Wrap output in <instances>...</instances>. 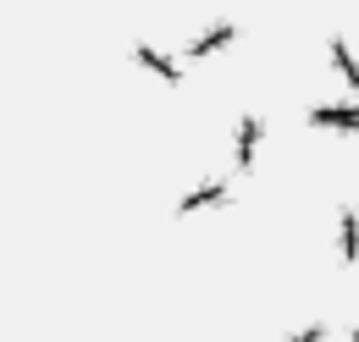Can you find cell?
Instances as JSON below:
<instances>
[{
    "label": "cell",
    "instance_id": "1",
    "mask_svg": "<svg viewBox=\"0 0 359 342\" xmlns=\"http://www.w3.org/2000/svg\"><path fill=\"white\" fill-rule=\"evenodd\" d=\"M133 61H138V67H149L161 83H182V67L172 61V55H161L155 44H133Z\"/></svg>",
    "mask_w": 359,
    "mask_h": 342
},
{
    "label": "cell",
    "instance_id": "2",
    "mask_svg": "<svg viewBox=\"0 0 359 342\" xmlns=\"http://www.w3.org/2000/svg\"><path fill=\"white\" fill-rule=\"evenodd\" d=\"M232 39H238V28H232V22H216V28H205L199 39L188 44V61H205V55H216V50H226Z\"/></svg>",
    "mask_w": 359,
    "mask_h": 342
},
{
    "label": "cell",
    "instance_id": "3",
    "mask_svg": "<svg viewBox=\"0 0 359 342\" xmlns=\"http://www.w3.org/2000/svg\"><path fill=\"white\" fill-rule=\"evenodd\" d=\"M260 132H266V122H260V116H243V128H238V171H255Z\"/></svg>",
    "mask_w": 359,
    "mask_h": 342
},
{
    "label": "cell",
    "instance_id": "4",
    "mask_svg": "<svg viewBox=\"0 0 359 342\" xmlns=\"http://www.w3.org/2000/svg\"><path fill=\"white\" fill-rule=\"evenodd\" d=\"M310 122H315V128H343V132H348L359 122V111H354V105H315Z\"/></svg>",
    "mask_w": 359,
    "mask_h": 342
},
{
    "label": "cell",
    "instance_id": "5",
    "mask_svg": "<svg viewBox=\"0 0 359 342\" xmlns=\"http://www.w3.org/2000/svg\"><path fill=\"white\" fill-rule=\"evenodd\" d=\"M226 199V182H205V188H194L188 199H182V210H199V205H222Z\"/></svg>",
    "mask_w": 359,
    "mask_h": 342
},
{
    "label": "cell",
    "instance_id": "6",
    "mask_svg": "<svg viewBox=\"0 0 359 342\" xmlns=\"http://www.w3.org/2000/svg\"><path fill=\"white\" fill-rule=\"evenodd\" d=\"M332 61H337L343 83H359V72H354V55H348V44H343V39H332Z\"/></svg>",
    "mask_w": 359,
    "mask_h": 342
}]
</instances>
